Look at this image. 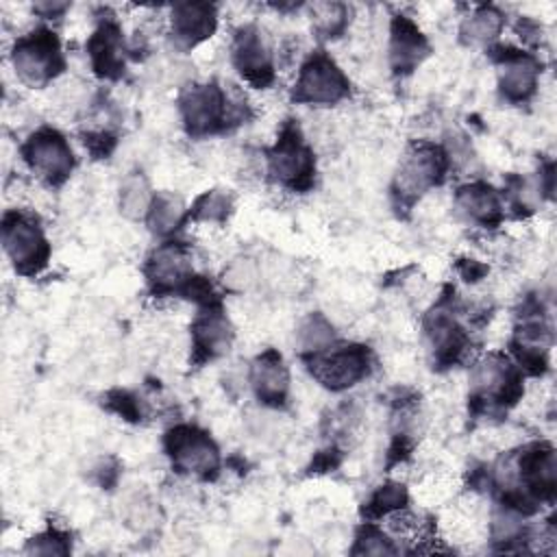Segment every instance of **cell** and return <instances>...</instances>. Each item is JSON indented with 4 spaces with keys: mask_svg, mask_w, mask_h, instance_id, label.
<instances>
[{
    "mask_svg": "<svg viewBox=\"0 0 557 557\" xmlns=\"http://www.w3.org/2000/svg\"><path fill=\"white\" fill-rule=\"evenodd\" d=\"M311 374L329 389H346L370 370V352L363 346H326L309 355Z\"/></svg>",
    "mask_w": 557,
    "mask_h": 557,
    "instance_id": "cell-1",
    "label": "cell"
},
{
    "mask_svg": "<svg viewBox=\"0 0 557 557\" xmlns=\"http://www.w3.org/2000/svg\"><path fill=\"white\" fill-rule=\"evenodd\" d=\"M13 65L20 78L28 85H46L52 81L63 70V57L54 33L41 28L17 39Z\"/></svg>",
    "mask_w": 557,
    "mask_h": 557,
    "instance_id": "cell-2",
    "label": "cell"
},
{
    "mask_svg": "<svg viewBox=\"0 0 557 557\" xmlns=\"http://www.w3.org/2000/svg\"><path fill=\"white\" fill-rule=\"evenodd\" d=\"M472 403H492L498 407L513 405L522 396V376L503 355H487L474 368Z\"/></svg>",
    "mask_w": 557,
    "mask_h": 557,
    "instance_id": "cell-3",
    "label": "cell"
},
{
    "mask_svg": "<svg viewBox=\"0 0 557 557\" xmlns=\"http://www.w3.org/2000/svg\"><path fill=\"white\" fill-rule=\"evenodd\" d=\"M165 448L178 470L194 472L202 479H209L218 472L220 455L211 437L196 426H174L165 435Z\"/></svg>",
    "mask_w": 557,
    "mask_h": 557,
    "instance_id": "cell-4",
    "label": "cell"
},
{
    "mask_svg": "<svg viewBox=\"0 0 557 557\" xmlns=\"http://www.w3.org/2000/svg\"><path fill=\"white\" fill-rule=\"evenodd\" d=\"M270 172L274 178H278L283 185L305 191L313 183V154L302 144L298 128L285 126L281 133V139L270 150Z\"/></svg>",
    "mask_w": 557,
    "mask_h": 557,
    "instance_id": "cell-5",
    "label": "cell"
},
{
    "mask_svg": "<svg viewBox=\"0 0 557 557\" xmlns=\"http://www.w3.org/2000/svg\"><path fill=\"white\" fill-rule=\"evenodd\" d=\"M2 242L4 250L24 274H33L46 265L48 242L41 235V228L20 213H7L2 222Z\"/></svg>",
    "mask_w": 557,
    "mask_h": 557,
    "instance_id": "cell-6",
    "label": "cell"
},
{
    "mask_svg": "<svg viewBox=\"0 0 557 557\" xmlns=\"http://www.w3.org/2000/svg\"><path fill=\"white\" fill-rule=\"evenodd\" d=\"M22 154L26 163L50 185L63 183L74 168L72 150L63 139V135L57 133L54 128H41L33 133L26 139Z\"/></svg>",
    "mask_w": 557,
    "mask_h": 557,
    "instance_id": "cell-7",
    "label": "cell"
},
{
    "mask_svg": "<svg viewBox=\"0 0 557 557\" xmlns=\"http://www.w3.org/2000/svg\"><path fill=\"white\" fill-rule=\"evenodd\" d=\"M446 152L433 144L413 146L396 174V194L400 198H416L424 189L442 183L446 172Z\"/></svg>",
    "mask_w": 557,
    "mask_h": 557,
    "instance_id": "cell-8",
    "label": "cell"
},
{
    "mask_svg": "<svg viewBox=\"0 0 557 557\" xmlns=\"http://www.w3.org/2000/svg\"><path fill=\"white\" fill-rule=\"evenodd\" d=\"M228 104L231 102L226 94L218 85H194L181 96L183 122L191 135H207L220 131L226 126L231 111Z\"/></svg>",
    "mask_w": 557,
    "mask_h": 557,
    "instance_id": "cell-9",
    "label": "cell"
},
{
    "mask_svg": "<svg viewBox=\"0 0 557 557\" xmlns=\"http://www.w3.org/2000/svg\"><path fill=\"white\" fill-rule=\"evenodd\" d=\"M348 94V81L342 70L324 54L315 52L300 70L294 100L313 102V104H331L342 100Z\"/></svg>",
    "mask_w": 557,
    "mask_h": 557,
    "instance_id": "cell-10",
    "label": "cell"
},
{
    "mask_svg": "<svg viewBox=\"0 0 557 557\" xmlns=\"http://www.w3.org/2000/svg\"><path fill=\"white\" fill-rule=\"evenodd\" d=\"M148 281L154 292H174L191 278V259L183 244L165 242L148 259Z\"/></svg>",
    "mask_w": 557,
    "mask_h": 557,
    "instance_id": "cell-11",
    "label": "cell"
},
{
    "mask_svg": "<svg viewBox=\"0 0 557 557\" xmlns=\"http://www.w3.org/2000/svg\"><path fill=\"white\" fill-rule=\"evenodd\" d=\"M233 61L242 76L255 87H265L274 78V67L270 52L261 39V33L252 26H244L235 35Z\"/></svg>",
    "mask_w": 557,
    "mask_h": 557,
    "instance_id": "cell-12",
    "label": "cell"
},
{
    "mask_svg": "<svg viewBox=\"0 0 557 557\" xmlns=\"http://www.w3.org/2000/svg\"><path fill=\"white\" fill-rule=\"evenodd\" d=\"M500 63V91L511 102L527 100L537 85V61L524 52L500 48L496 54Z\"/></svg>",
    "mask_w": 557,
    "mask_h": 557,
    "instance_id": "cell-13",
    "label": "cell"
},
{
    "mask_svg": "<svg viewBox=\"0 0 557 557\" xmlns=\"http://www.w3.org/2000/svg\"><path fill=\"white\" fill-rule=\"evenodd\" d=\"M191 335H194L196 361H207L228 350L233 339V329L218 305H207V311H202L196 318L191 326Z\"/></svg>",
    "mask_w": 557,
    "mask_h": 557,
    "instance_id": "cell-14",
    "label": "cell"
},
{
    "mask_svg": "<svg viewBox=\"0 0 557 557\" xmlns=\"http://www.w3.org/2000/svg\"><path fill=\"white\" fill-rule=\"evenodd\" d=\"M250 383L261 403L274 405V407L285 403L289 376L276 350H265L255 359L250 368Z\"/></svg>",
    "mask_w": 557,
    "mask_h": 557,
    "instance_id": "cell-15",
    "label": "cell"
},
{
    "mask_svg": "<svg viewBox=\"0 0 557 557\" xmlns=\"http://www.w3.org/2000/svg\"><path fill=\"white\" fill-rule=\"evenodd\" d=\"M215 30V9L202 2L176 4L172 11V35L183 48H194L196 44L211 37Z\"/></svg>",
    "mask_w": 557,
    "mask_h": 557,
    "instance_id": "cell-16",
    "label": "cell"
},
{
    "mask_svg": "<svg viewBox=\"0 0 557 557\" xmlns=\"http://www.w3.org/2000/svg\"><path fill=\"white\" fill-rule=\"evenodd\" d=\"M429 52L426 39L418 30V26L407 20L405 15H398L392 22V44H389V59L394 72H411Z\"/></svg>",
    "mask_w": 557,
    "mask_h": 557,
    "instance_id": "cell-17",
    "label": "cell"
},
{
    "mask_svg": "<svg viewBox=\"0 0 557 557\" xmlns=\"http://www.w3.org/2000/svg\"><path fill=\"white\" fill-rule=\"evenodd\" d=\"M426 335L435 350V361L442 366H450L463 352L468 339L463 329L455 322L448 311H433L426 318Z\"/></svg>",
    "mask_w": 557,
    "mask_h": 557,
    "instance_id": "cell-18",
    "label": "cell"
},
{
    "mask_svg": "<svg viewBox=\"0 0 557 557\" xmlns=\"http://www.w3.org/2000/svg\"><path fill=\"white\" fill-rule=\"evenodd\" d=\"M455 205L461 215L481 226H496L503 218V205L498 194L485 183H472L459 187Z\"/></svg>",
    "mask_w": 557,
    "mask_h": 557,
    "instance_id": "cell-19",
    "label": "cell"
},
{
    "mask_svg": "<svg viewBox=\"0 0 557 557\" xmlns=\"http://www.w3.org/2000/svg\"><path fill=\"white\" fill-rule=\"evenodd\" d=\"M122 33L115 22H104L89 39V57L96 74L113 78L122 70Z\"/></svg>",
    "mask_w": 557,
    "mask_h": 557,
    "instance_id": "cell-20",
    "label": "cell"
},
{
    "mask_svg": "<svg viewBox=\"0 0 557 557\" xmlns=\"http://www.w3.org/2000/svg\"><path fill=\"white\" fill-rule=\"evenodd\" d=\"M183 215H185V207L181 198L163 191L152 198V205L148 211V224L157 235H168L181 224Z\"/></svg>",
    "mask_w": 557,
    "mask_h": 557,
    "instance_id": "cell-21",
    "label": "cell"
},
{
    "mask_svg": "<svg viewBox=\"0 0 557 557\" xmlns=\"http://www.w3.org/2000/svg\"><path fill=\"white\" fill-rule=\"evenodd\" d=\"M503 28V15L494 7L476 9L463 24L461 35L468 44H490Z\"/></svg>",
    "mask_w": 557,
    "mask_h": 557,
    "instance_id": "cell-22",
    "label": "cell"
},
{
    "mask_svg": "<svg viewBox=\"0 0 557 557\" xmlns=\"http://www.w3.org/2000/svg\"><path fill=\"white\" fill-rule=\"evenodd\" d=\"M152 198L154 196L150 194L146 178L141 174H131V176H126V181L122 183V189H120V209L126 218L139 220V218L148 215Z\"/></svg>",
    "mask_w": 557,
    "mask_h": 557,
    "instance_id": "cell-23",
    "label": "cell"
},
{
    "mask_svg": "<svg viewBox=\"0 0 557 557\" xmlns=\"http://www.w3.org/2000/svg\"><path fill=\"white\" fill-rule=\"evenodd\" d=\"M405 503H407V490L398 483H387L379 492L372 494V498L366 505V513L372 518L387 516V513L405 507Z\"/></svg>",
    "mask_w": 557,
    "mask_h": 557,
    "instance_id": "cell-24",
    "label": "cell"
},
{
    "mask_svg": "<svg viewBox=\"0 0 557 557\" xmlns=\"http://www.w3.org/2000/svg\"><path fill=\"white\" fill-rule=\"evenodd\" d=\"M228 209H231V198L224 191L213 189V191H205L196 200L191 215L194 220H202V222H222L228 215Z\"/></svg>",
    "mask_w": 557,
    "mask_h": 557,
    "instance_id": "cell-25",
    "label": "cell"
},
{
    "mask_svg": "<svg viewBox=\"0 0 557 557\" xmlns=\"http://www.w3.org/2000/svg\"><path fill=\"white\" fill-rule=\"evenodd\" d=\"M315 30L324 37H335L346 26V7L339 2H320L313 7Z\"/></svg>",
    "mask_w": 557,
    "mask_h": 557,
    "instance_id": "cell-26",
    "label": "cell"
},
{
    "mask_svg": "<svg viewBox=\"0 0 557 557\" xmlns=\"http://www.w3.org/2000/svg\"><path fill=\"white\" fill-rule=\"evenodd\" d=\"M300 339H302V346L309 350V352H315L320 348H326L333 339V329L329 326V322L320 315L315 318H309L300 331Z\"/></svg>",
    "mask_w": 557,
    "mask_h": 557,
    "instance_id": "cell-27",
    "label": "cell"
},
{
    "mask_svg": "<svg viewBox=\"0 0 557 557\" xmlns=\"http://www.w3.org/2000/svg\"><path fill=\"white\" fill-rule=\"evenodd\" d=\"M352 553H366V555H385V553H396L392 542L376 529V527H363L357 546Z\"/></svg>",
    "mask_w": 557,
    "mask_h": 557,
    "instance_id": "cell-28",
    "label": "cell"
},
{
    "mask_svg": "<svg viewBox=\"0 0 557 557\" xmlns=\"http://www.w3.org/2000/svg\"><path fill=\"white\" fill-rule=\"evenodd\" d=\"M26 550L37 555H65L70 550V544H67V537L61 535L59 531H48L39 537H33Z\"/></svg>",
    "mask_w": 557,
    "mask_h": 557,
    "instance_id": "cell-29",
    "label": "cell"
},
{
    "mask_svg": "<svg viewBox=\"0 0 557 557\" xmlns=\"http://www.w3.org/2000/svg\"><path fill=\"white\" fill-rule=\"evenodd\" d=\"M107 405H109L113 411H117V413H122L124 418H128V420H137V418H139L137 400H135V396H131L128 392H111Z\"/></svg>",
    "mask_w": 557,
    "mask_h": 557,
    "instance_id": "cell-30",
    "label": "cell"
}]
</instances>
